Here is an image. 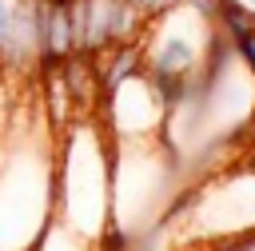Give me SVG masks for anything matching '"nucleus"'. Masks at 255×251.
Here are the masks:
<instances>
[{
    "label": "nucleus",
    "mask_w": 255,
    "mask_h": 251,
    "mask_svg": "<svg viewBox=\"0 0 255 251\" xmlns=\"http://www.w3.org/2000/svg\"><path fill=\"white\" fill-rule=\"evenodd\" d=\"M143 60H147V44H143V36H139V40H128V44H112L108 52H100V56H96L100 100L108 104L128 80L143 76Z\"/></svg>",
    "instance_id": "f257e3e1"
},
{
    "label": "nucleus",
    "mask_w": 255,
    "mask_h": 251,
    "mask_svg": "<svg viewBox=\"0 0 255 251\" xmlns=\"http://www.w3.org/2000/svg\"><path fill=\"white\" fill-rule=\"evenodd\" d=\"M60 76L76 100L80 112H92V100H100V84H96V60L84 56V52H72L64 64H60Z\"/></svg>",
    "instance_id": "f03ea898"
},
{
    "label": "nucleus",
    "mask_w": 255,
    "mask_h": 251,
    "mask_svg": "<svg viewBox=\"0 0 255 251\" xmlns=\"http://www.w3.org/2000/svg\"><path fill=\"white\" fill-rule=\"evenodd\" d=\"M8 12H12V0H0V20H4Z\"/></svg>",
    "instance_id": "9d476101"
},
{
    "label": "nucleus",
    "mask_w": 255,
    "mask_h": 251,
    "mask_svg": "<svg viewBox=\"0 0 255 251\" xmlns=\"http://www.w3.org/2000/svg\"><path fill=\"white\" fill-rule=\"evenodd\" d=\"M235 56H239V64L247 72H255V32H247V36L235 40Z\"/></svg>",
    "instance_id": "423d86ee"
},
{
    "label": "nucleus",
    "mask_w": 255,
    "mask_h": 251,
    "mask_svg": "<svg viewBox=\"0 0 255 251\" xmlns=\"http://www.w3.org/2000/svg\"><path fill=\"white\" fill-rule=\"evenodd\" d=\"M40 84H44V108H48L52 131H68V127H72V108H76V100H72L64 76L56 72V76H44Z\"/></svg>",
    "instance_id": "7ed1b4c3"
},
{
    "label": "nucleus",
    "mask_w": 255,
    "mask_h": 251,
    "mask_svg": "<svg viewBox=\"0 0 255 251\" xmlns=\"http://www.w3.org/2000/svg\"><path fill=\"white\" fill-rule=\"evenodd\" d=\"M243 167H247V171H255V151H243Z\"/></svg>",
    "instance_id": "6e6552de"
},
{
    "label": "nucleus",
    "mask_w": 255,
    "mask_h": 251,
    "mask_svg": "<svg viewBox=\"0 0 255 251\" xmlns=\"http://www.w3.org/2000/svg\"><path fill=\"white\" fill-rule=\"evenodd\" d=\"M251 76H255V72H251Z\"/></svg>",
    "instance_id": "9b49d317"
},
{
    "label": "nucleus",
    "mask_w": 255,
    "mask_h": 251,
    "mask_svg": "<svg viewBox=\"0 0 255 251\" xmlns=\"http://www.w3.org/2000/svg\"><path fill=\"white\" fill-rule=\"evenodd\" d=\"M183 8H191L203 20H215V0H183Z\"/></svg>",
    "instance_id": "0eeeda50"
},
{
    "label": "nucleus",
    "mask_w": 255,
    "mask_h": 251,
    "mask_svg": "<svg viewBox=\"0 0 255 251\" xmlns=\"http://www.w3.org/2000/svg\"><path fill=\"white\" fill-rule=\"evenodd\" d=\"M135 4H139V12L147 20H163V16H171V12L183 8V0H135Z\"/></svg>",
    "instance_id": "39448f33"
},
{
    "label": "nucleus",
    "mask_w": 255,
    "mask_h": 251,
    "mask_svg": "<svg viewBox=\"0 0 255 251\" xmlns=\"http://www.w3.org/2000/svg\"><path fill=\"white\" fill-rule=\"evenodd\" d=\"M40 4H48V8H68L72 0H40Z\"/></svg>",
    "instance_id": "1a4fd4ad"
},
{
    "label": "nucleus",
    "mask_w": 255,
    "mask_h": 251,
    "mask_svg": "<svg viewBox=\"0 0 255 251\" xmlns=\"http://www.w3.org/2000/svg\"><path fill=\"white\" fill-rule=\"evenodd\" d=\"M215 24L231 40H239V36L255 32V8L243 4V0H215Z\"/></svg>",
    "instance_id": "20e7f679"
}]
</instances>
